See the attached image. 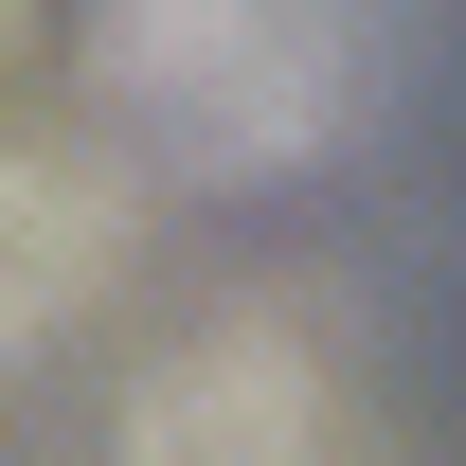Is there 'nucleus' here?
<instances>
[{"label":"nucleus","mask_w":466,"mask_h":466,"mask_svg":"<svg viewBox=\"0 0 466 466\" xmlns=\"http://www.w3.org/2000/svg\"><path fill=\"white\" fill-rule=\"evenodd\" d=\"M377 72V0H108L90 90L162 179H269L323 162Z\"/></svg>","instance_id":"f257e3e1"},{"label":"nucleus","mask_w":466,"mask_h":466,"mask_svg":"<svg viewBox=\"0 0 466 466\" xmlns=\"http://www.w3.org/2000/svg\"><path fill=\"white\" fill-rule=\"evenodd\" d=\"M305 449H323V359H305L269 305L198 323V341L144 359V395H126V466H305Z\"/></svg>","instance_id":"f03ea898"},{"label":"nucleus","mask_w":466,"mask_h":466,"mask_svg":"<svg viewBox=\"0 0 466 466\" xmlns=\"http://www.w3.org/2000/svg\"><path fill=\"white\" fill-rule=\"evenodd\" d=\"M90 288H108V179H90V162H36V144H0V359L55 341Z\"/></svg>","instance_id":"7ed1b4c3"}]
</instances>
